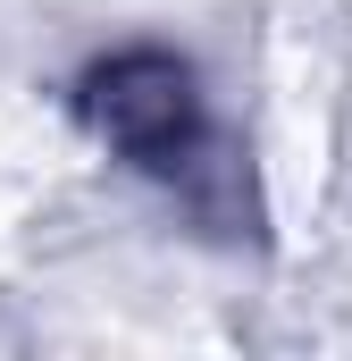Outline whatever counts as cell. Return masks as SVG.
<instances>
[{"instance_id": "6da1fadb", "label": "cell", "mask_w": 352, "mask_h": 361, "mask_svg": "<svg viewBox=\"0 0 352 361\" xmlns=\"http://www.w3.org/2000/svg\"><path fill=\"white\" fill-rule=\"evenodd\" d=\"M101 126L143 152V160H168L193 143V85L176 59H118L101 76Z\"/></svg>"}]
</instances>
